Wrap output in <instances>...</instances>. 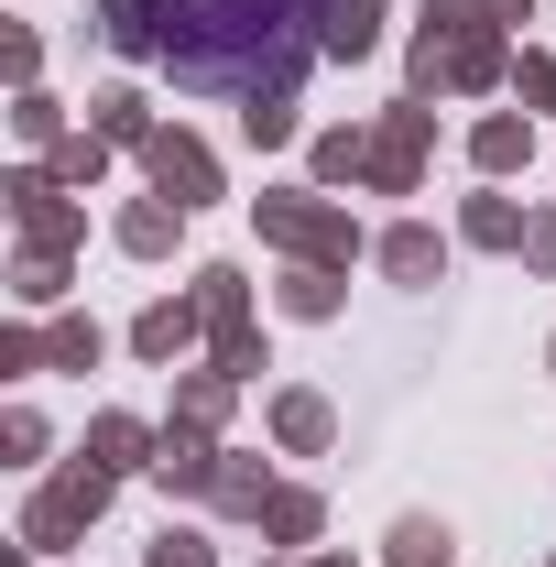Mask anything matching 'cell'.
<instances>
[{"label":"cell","mask_w":556,"mask_h":567,"mask_svg":"<svg viewBox=\"0 0 556 567\" xmlns=\"http://www.w3.org/2000/svg\"><path fill=\"white\" fill-rule=\"evenodd\" d=\"M491 76H502L491 22H425V44H415V87H491Z\"/></svg>","instance_id":"cell-1"},{"label":"cell","mask_w":556,"mask_h":567,"mask_svg":"<svg viewBox=\"0 0 556 567\" xmlns=\"http://www.w3.org/2000/svg\"><path fill=\"white\" fill-rule=\"evenodd\" d=\"M99 502H110V470H99V458H87V470H66L55 492L22 513V557H55L66 535H87V524H99Z\"/></svg>","instance_id":"cell-2"},{"label":"cell","mask_w":556,"mask_h":567,"mask_svg":"<svg viewBox=\"0 0 556 567\" xmlns=\"http://www.w3.org/2000/svg\"><path fill=\"white\" fill-rule=\"evenodd\" d=\"M262 229H274L284 251H306L317 274H328V262H349V251H360V240H349V218H339V208H317V197H262Z\"/></svg>","instance_id":"cell-3"},{"label":"cell","mask_w":556,"mask_h":567,"mask_svg":"<svg viewBox=\"0 0 556 567\" xmlns=\"http://www.w3.org/2000/svg\"><path fill=\"white\" fill-rule=\"evenodd\" d=\"M142 164H153V186H164L175 208H208V197H218L208 142H186V132H153V142H142Z\"/></svg>","instance_id":"cell-4"},{"label":"cell","mask_w":556,"mask_h":567,"mask_svg":"<svg viewBox=\"0 0 556 567\" xmlns=\"http://www.w3.org/2000/svg\"><path fill=\"white\" fill-rule=\"evenodd\" d=\"M415 175H425V110H393V121L371 132V186H382V197H404Z\"/></svg>","instance_id":"cell-5"},{"label":"cell","mask_w":556,"mask_h":567,"mask_svg":"<svg viewBox=\"0 0 556 567\" xmlns=\"http://www.w3.org/2000/svg\"><path fill=\"white\" fill-rule=\"evenodd\" d=\"M11 208H22V229H33V251H66V240H76V208L55 197V175H22Z\"/></svg>","instance_id":"cell-6"},{"label":"cell","mask_w":556,"mask_h":567,"mask_svg":"<svg viewBox=\"0 0 556 567\" xmlns=\"http://www.w3.org/2000/svg\"><path fill=\"white\" fill-rule=\"evenodd\" d=\"M164 11H175V0H99V33H110L121 55H153V44H164Z\"/></svg>","instance_id":"cell-7"},{"label":"cell","mask_w":556,"mask_h":567,"mask_svg":"<svg viewBox=\"0 0 556 567\" xmlns=\"http://www.w3.org/2000/svg\"><path fill=\"white\" fill-rule=\"evenodd\" d=\"M371 33H382V0H317V44L328 55H371Z\"/></svg>","instance_id":"cell-8"},{"label":"cell","mask_w":556,"mask_h":567,"mask_svg":"<svg viewBox=\"0 0 556 567\" xmlns=\"http://www.w3.org/2000/svg\"><path fill=\"white\" fill-rule=\"evenodd\" d=\"M197 317H208V306H153V317L132 328V350H142V360H175L186 339H197Z\"/></svg>","instance_id":"cell-9"},{"label":"cell","mask_w":556,"mask_h":567,"mask_svg":"<svg viewBox=\"0 0 556 567\" xmlns=\"http://www.w3.org/2000/svg\"><path fill=\"white\" fill-rule=\"evenodd\" d=\"M470 153H481L491 175H513V164L535 153V121H481V132H470Z\"/></svg>","instance_id":"cell-10"},{"label":"cell","mask_w":556,"mask_h":567,"mask_svg":"<svg viewBox=\"0 0 556 567\" xmlns=\"http://www.w3.org/2000/svg\"><path fill=\"white\" fill-rule=\"evenodd\" d=\"M175 197H142V208H121V251H164V240H175Z\"/></svg>","instance_id":"cell-11"},{"label":"cell","mask_w":556,"mask_h":567,"mask_svg":"<svg viewBox=\"0 0 556 567\" xmlns=\"http://www.w3.org/2000/svg\"><path fill=\"white\" fill-rule=\"evenodd\" d=\"M447 546H459V535H447V524H425V513L393 524V567H447Z\"/></svg>","instance_id":"cell-12"},{"label":"cell","mask_w":556,"mask_h":567,"mask_svg":"<svg viewBox=\"0 0 556 567\" xmlns=\"http://www.w3.org/2000/svg\"><path fill=\"white\" fill-rule=\"evenodd\" d=\"M382 274H393V284H425V274H436V229H393V240H382Z\"/></svg>","instance_id":"cell-13"},{"label":"cell","mask_w":556,"mask_h":567,"mask_svg":"<svg viewBox=\"0 0 556 567\" xmlns=\"http://www.w3.org/2000/svg\"><path fill=\"white\" fill-rule=\"evenodd\" d=\"M274 436H284V447H328V404H317V393H284V404H274Z\"/></svg>","instance_id":"cell-14"},{"label":"cell","mask_w":556,"mask_h":567,"mask_svg":"<svg viewBox=\"0 0 556 567\" xmlns=\"http://www.w3.org/2000/svg\"><path fill=\"white\" fill-rule=\"evenodd\" d=\"M459 229H470L481 251H513V240H524V218H513V197H470V218H459Z\"/></svg>","instance_id":"cell-15"},{"label":"cell","mask_w":556,"mask_h":567,"mask_svg":"<svg viewBox=\"0 0 556 567\" xmlns=\"http://www.w3.org/2000/svg\"><path fill=\"white\" fill-rule=\"evenodd\" d=\"M153 470H164V492H208V481H218L197 436H164V458H153Z\"/></svg>","instance_id":"cell-16"},{"label":"cell","mask_w":556,"mask_h":567,"mask_svg":"<svg viewBox=\"0 0 556 567\" xmlns=\"http://www.w3.org/2000/svg\"><path fill=\"white\" fill-rule=\"evenodd\" d=\"M87 447H99V470H132V458L153 447V436H142L132 415H99V425H87Z\"/></svg>","instance_id":"cell-17"},{"label":"cell","mask_w":556,"mask_h":567,"mask_svg":"<svg viewBox=\"0 0 556 567\" xmlns=\"http://www.w3.org/2000/svg\"><path fill=\"white\" fill-rule=\"evenodd\" d=\"M262 524H274L284 546H306V535H317V492H274V502H262Z\"/></svg>","instance_id":"cell-18"},{"label":"cell","mask_w":556,"mask_h":567,"mask_svg":"<svg viewBox=\"0 0 556 567\" xmlns=\"http://www.w3.org/2000/svg\"><path fill=\"white\" fill-rule=\"evenodd\" d=\"M87 110H99V142H153V132H142V99H132V87H110V99H87Z\"/></svg>","instance_id":"cell-19"},{"label":"cell","mask_w":556,"mask_h":567,"mask_svg":"<svg viewBox=\"0 0 556 567\" xmlns=\"http://www.w3.org/2000/svg\"><path fill=\"white\" fill-rule=\"evenodd\" d=\"M284 306H295V317H339V274H317V262H306V274L284 284Z\"/></svg>","instance_id":"cell-20"},{"label":"cell","mask_w":556,"mask_h":567,"mask_svg":"<svg viewBox=\"0 0 556 567\" xmlns=\"http://www.w3.org/2000/svg\"><path fill=\"white\" fill-rule=\"evenodd\" d=\"M208 492L229 502V513H262V502H274V492H262V470H251V458H229V470H218Z\"/></svg>","instance_id":"cell-21"},{"label":"cell","mask_w":556,"mask_h":567,"mask_svg":"<svg viewBox=\"0 0 556 567\" xmlns=\"http://www.w3.org/2000/svg\"><path fill=\"white\" fill-rule=\"evenodd\" d=\"M44 360H55V371H87V360H99V328H76V317H66V328L44 339Z\"/></svg>","instance_id":"cell-22"},{"label":"cell","mask_w":556,"mask_h":567,"mask_svg":"<svg viewBox=\"0 0 556 567\" xmlns=\"http://www.w3.org/2000/svg\"><path fill=\"white\" fill-rule=\"evenodd\" d=\"M55 295H66V262H55V251H33V262H22V306H55Z\"/></svg>","instance_id":"cell-23"},{"label":"cell","mask_w":556,"mask_h":567,"mask_svg":"<svg viewBox=\"0 0 556 567\" xmlns=\"http://www.w3.org/2000/svg\"><path fill=\"white\" fill-rule=\"evenodd\" d=\"M99 164H110V142L87 132V142H66V153H55V175H66V186H99Z\"/></svg>","instance_id":"cell-24"},{"label":"cell","mask_w":556,"mask_h":567,"mask_svg":"<svg viewBox=\"0 0 556 567\" xmlns=\"http://www.w3.org/2000/svg\"><path fill=\"white\" fill-rule=\"evenodd\" d=\"M524 262H535V274H556V208L524 218Z\"/></svg>","instance_id":"cell-25"},{"label":"cell","mask_w":556,"mask_h":567,"mask_svg":"<svg viewBox=\"0 0 556 567\" xmlns=\"http://www.w3.org/2000/svg\"><path fill=\"white\" fill-rule=\"evenodd\" d=\"M153 567H208V546H197V535H164V546H153Z\"/></svg>","instance_id":"cell-26"},{"label":"cell","mask_w":556,"mask_h":567,"mask_svg":"<svg viewBox=\"0 0 556 567\" xmlns=\"http://www.w3.org/2000/svg\"><path fill=\"white\" fill-rule=\"evenodd\" d=\"M546 371H556V350H546Z\"/></svg>","instance_id":"cell-27"}]
</instances>
